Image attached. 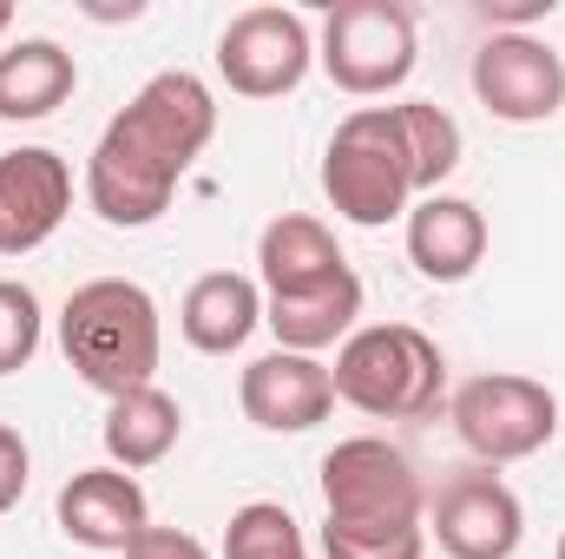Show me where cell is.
Instances as JSON below:
<instances>
[{
  "instance_id": "11",
  "label": "cell",
  "mask_w": 565,
  "mask_h": 559,
  "mask_svg": "<svg viewBox=\"0 0 565 559\" xmlns=\"http://www.w3.org/2000/svg\"><path fill=\"white\" fill-rule=\"evenodd\" d=\"M73 211V165L53 145H20L0 158V257L40 251Z\"/></svg>"
},
{
  "instance_id": "5",
  "label": "cell",
  "mask_w": 565,
  "mask_h": 559,
  "mask_svg": "<svg viewBox=\"0 0 565 559\" xmlns=\"http://www.w3.org/2000/svg\"><path fill=\"white\" fill-rule=\"evenodd\" d=\"M422 514H427L422 474L382 434H355V441H335L322 454V527H335V534H402V527H422Z\"/></svg>"
},
{
  "instance_id": "23",
  "label": "cell",
  "mask_w": 565,
  "mask_h": 559,
  "mask_svg": "<svg viewBox=\"0 0 565 559\" xmlns=\"http://www.w3.org/2000/svg\"><path fill=\"white\" fill-rule=\"evenodd\" d=\"M322 553L329 559H422L427 527H402V534H335V527H322Z\"/></svg>"
},
{
  "instance_id": "9",
  "label": "cell",
  "mask_w": 565,
  "mask_h": 559,
  "mask_svg": "<svg viewBox=\"0 0 565 559\" xmlns=\"http://www.w3.org/2000/svg\"><path fill=\"white\" fill-rule=\"evenodd\" d=\"M427 540H440L447 559H513L526 540V507L493 467H467L427 500Z\"/></svg>"
},
{
  "instance_id": "3",
  "label": "cell",
  "mask_w": 565,
  "mask_h": 559,
  "mask_svg": "<svg viewBox=\"0 0 565 559\" xmlns=\"http://www.w3.org/2000/svg\"><path fill=\"white\" fill-rule=\"evenodd\" d=\"M329 382H335V402L375 421H427L440 409L447 362H440V342L415 323H369L335 349Z\"/></svg>"
},
{
  "instance_id": "8",
  "label": "cell",
  "mask_w": 565,
  "mask_h": 559,
  "mask_svg": "<svg viewBox=\"0 0 565 559\" xmlns=\"http://www.w3.org/2000/svg\"><path fill=\"white\" fill-rule=\"evenodd\" d=\"M309 60H316L309 20L289 13V7H244L217 33V73L244 99H282V93H296L302 73H309Z\"/></svg>"
},
{
  "instance_id": "12",
  "label": "cell",
  "mask_w": 565,
  "mask_h": 559,
  "mask_svg": "<svg viewBox=\"0 0 565 559\" xmlns=\"http://www.w3.org/2000/svg\"><path fill=\"white\" fill-rule=\"evenodd\" d=\"M237 409H244V421H257L264 434H309L316 421H329V409H335L329 362L296 356V349L257 356L244 369V382H237Z\"/></svg>"
},
{
  "instance_id": "27",
  "label": "cell",
  "mask_w": 565,
  "mask_h": 559,
  "mask_svg": "<svg viewBox=\"0 0 565 559\" xmlns=\"http://www.w3.org/2000/svg\"><path fill=\"white\" fill-rule=\"evenodd\" d=\"M7 27H13V7H7V0H0V33H7Z\"/></svg>"
},
{
  "instance_id": "2",
  "label": "cell",
  "mask_w": 565,
  "mask_h": 559,
  "mask_svg": "<svg viewBox=\"0 0 565 559\" xmlns=\"http://www.w3.org/2000/svg\"><path fill=\"white\" fill-rule=\"evenodd\" d=\"M60 349L73 362V376L86 389H99L106 402L151 389L158 356H164V329H158V303L132 277H93L79 283L60 309Z\"/></svg>"
},
{
  "instance_id": "26",
  "label": "cell",
  "mask_w": 565,
  "mask_h": 559,
  "mask_svg": "<svg viewBox=\"0 0 565 559\" xmlns=\"http://www.w3.org/2000/svg\"><path fill=\"white\" fill-rule=\"evenodd\" d=\"M540 13H553V0H480V20H493V27H526Z\"/></svg>"
},
{
  "instance_id": "18",
  "label": "cell",
  "mask_w": 565,
  "mask_h": 559,
  "mask_svg": "<svg viewBox=\"0 0 565 559\" xmlns=\"http://www.w3.org/2000/svg\"><path fill=\"white\" fill-rule=\"evenodd\" d=\"M79 86V66L60 40H20L0 53V119L26 126V119H46L73 99Z\"/></svg>"
},
{
  "instance_id": "10",
  "label": "cell",
  "mask_w": 565,
  "mask_h": 559,
  "mask_svg": "<svg viewBox=\"0 0 565 559\" xmlns=\"http://www.w3.org/2000/svg\"><path fill=\"white\" fill-rule=\"evenodd\" d=\"M473 99L507 126H546L565 106V60L533 33H493L473 53Z\"/></svg>"
},
{
  "instance_id": "20",
  "label": "cell",
  "mask_w": 565,
  "mask_h": 559,
  "mask_svg": "<svg viewBox=\"0 0 565 559\" xmlns=\"http://www.w3.org/2000/svg\"><path fill=\"white\" fill-rule=\"evenodd\" d=\"M402 133H408V158H415V191L434 198L440 178L460 165V126L434 106V99H402Z\"/></svg>"
},
{
  "instance_id": "17",
  "label": "cell",
  "mask_w": 565,
  "mask_h": 559,
  "mask_svg": "<svg viewBox=\"0 0 565 559\" xmlns=\"http://www.w3.org/2000/svg\"><path fill=\"white\" fill-rule=\"evenodd\" d=\"M257 271L270 283V296H302L316 283H329L335 271H349V257L335 251V231L309 211H282L264 224L257 238Z\"/></svg>"
},
{
  "instance_id": "7",
  "label": "cell",
  "mask_w": 565,
  "mask_h": 559,
  "mask_svg": "<svg viewBox=\"0 0 565 559\" xmlns=\"http://www.w3.org/2000/svg\"><path fill=\"white\" fill-rule=\"evenodd\" d=\"M316 60L355 99L395 93L415 73V13L402 0H335L322 20Z\"/></svg>"
},
{
  "instance_id": "6",
  "label": "cell",
  "mask_w": 565,
  "mask_h": 559,
  "mask_svg": "<svg viewBox=\"0 0 565 559\" xmlns=\"http://www.w3.org/2000/svg\"><path fill=\"white\" fill-rule=\"evenodd\" d=\"M447 415H454V434L467 454H480L487 467H507V461H533L559 434V395L533 376L493 369V376L460 382Z\"/></svg>"
},
{
  "instance_id": "22",
  "label": "cell",
  "mask_w": 565,
  "mask_h": 559,
  "mask_svg": "<svg viewBox=\"0 0 565 559\" xmlns=\"http://www.w3.org/2000/svg\"><path fill=\"white\" fill-rule=\"evenodd\" d=\"M40 349V296L26 283L0 277V376L26 369Z\"/></svg>"
},
{
  "instance_id": "25",
  "label": "cell",
  "mask_w": 565,
  "mask_h": 559,
  "mask_svg": "<svg viewBox=\"0 0 565 559\" xmlns=\"http://www.w3.org/2000/svg\"><path fill=\"white\" fill-rule=\"evenodd\" d=\"M126 559H211V553H204V540H191L178 527H145L139 540L126 547Z\"/></svg>"
},
{
  "instance_id": "28",
  "label": "cell",
  "mask_w": 565,
  "mask_h": 559,
  "mask_svg": "<svg viewBox=\"0 0 565 559\" xmlns=\"http://www.w3.org/2000/svg\"><path fill=\"white\" fill-rule=\"evenodd\" d=\"M553 559H565V540H559V553H553Z\"/></svg>"
},
{
  "instance_id": "16",
  "label": "cell",
  "mask_w": 565,
  "mask_h": 559,
  "mask_svg": "<svg viewBox=\"0 0 565 559\" xmlns=\"http://www.w3.org/2000/svg\"><path fill=\"white\" fill-rule=\"evenodd\" d=\"M355 316H362V277L355 271H335L329 283H316L302 296H264V323L277 329V349H296V356H322V349L349 342Z\"/></svg>"
},
{
  "instance_id": "1",
  "label": "cell",
  "mask_w": 565,
  "mask_h": 559,
  "mask_svg": "<svg viewBox=\"0 0 565 559\" xmlns=\"http://www.w3.org/2000/svg\"><path fill=\"white\" fill-rule=\"evenodd\" d=\"M217 133V99L198 73H158L113 113L86 158V204L113 231H145L171 211L178 178Z\"/></svg>"
},
{
  "instance_id": "24",
  "label": "cell",
  "mask_w": 565,
  "mask_h": 559,
  "mask_svg": "<svg viewBox=\"0 0 565 559\" xmlns=\"http://www.w3.org/2000/svg\"><path fill=\"white\" fill-rule=\"evenodd\" d=\"M26 474H33V454H26L20 428H7V421H0V514H13V507H20Z\"/></svg>"
},
{
  "instance_id": "21",
  "label": "cell",
  "mask_w": 565,
  "mask_h": 559,
  "mask_svg": "<svg viewBox=\"0 0 565 559\" xmlns=\"http://www.w3.org/2000/svg\"><path fill=\"white\" fill-rule=\"evenodd\" d=\"M224 559H309V547H302V527H296L289 507L250 500L224 527Z\"/></svg>"
},
{
  "instance_id": "15",
  "label": "cell",
  "mask_w": 565,
  "mask_h": 559,
  "mask_svg": "<svg viewBox=\"0 0 565 559\" xmlns=\"http://www.w3.org/2000/svg\"><path fill=\"white\" fill-rule=\"evenodd\" d=\"M264 323V289L244 271H204L178 303V329L198 356H231L250 342V329Z\"/></svg>"
},
{
  "instance_id": "13",
  "label": "cell",
  "mask_w": 565,
  "mask_h": 559,
  "mask_svg": "<svg viewBox=\"0 0 565 559\" xmlns=\"http://www.w3.org/2000/svg\"><path fill=\"white\" fill-rule=\"evenodd\" d=\"M145 527H151V507L126 467H86L60 487V534L86 553H126Z\"/></svg>"
},
{
  "instance_id": "4",
  "label": "cell",
  "mask_w": 565,
  "mask_h": 559,
  "mask_svg": "<svg viewBox=\"0 0 565 559\" xmlns=\"http://www.w3.org/2000/svg\"><path fill=\"white\" fill-rule=\"evenodd\" d=\"M322 198L335 204V218L382 231L388 218H408L415 198V158L395 106H355L335 139L322 151Z\"/></svg>"
},
{
  "instance_id": "14",
  "label": "cell",
  "mask_w": 565,
  "mask_h": 559,
  "mask_svg": "<svg viewBox=\"0 0 565 559\" xmlns=\"http://www.w3.org/2000/svg\"><path fill=\"white\" fill-rule=\"evenodd\" d=\"M487 257V218L480 204L434 191L422 204H408V264L427 283H467Z\"/></svg>"
},
{
  "instance_id": "19",
  "label": "cell",
  "mask_w": 565,
  "mask_h": 559,
  "mask_svg": "<svg viewBox=\"0 0 565 559\" xmlns=\"http://www.w3.org/2000/svg\"><path fill=\"white\" fill-rule=\"evenodd\" d=\"M106 454H113V467H126V474H139V467H158L171 447H178V434H184V409H178V395H164L158 382L151 389H132V395H119L113 409H106Z\"/></svg>"
}]
</instances>
